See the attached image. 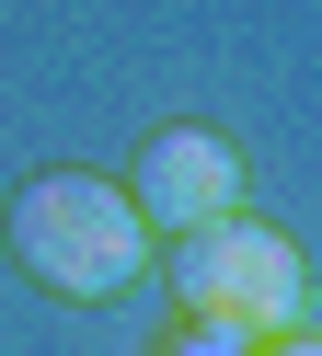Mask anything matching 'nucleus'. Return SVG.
Segmentation results:
<instances>
[{
	"label": "nucleus",
	"instance_id": "39448f33",
	"mask_svg": "<svg viewBox=\"0 0 322 356\" xmlns=\"http://www.w3.org/2000/svg\"><path fill=\"white\" fill-rule=\"evenodd\" d=\"M253 356H322V333H276V345H253Z\"/></svg>",
	"mask_w": 322,
	"mask_h": 356
},
{
	"label": "nucleus",
	"instance_id": "7ed1b4c3",
	"mask_svg": "<svg viewBox=\"0 0 322 356\" xmlns=\"http://www.w3.org/2000/svg\"><path fill=\"white\" fill-rule=\"evenodd\" d=\"M127 207L150 230H219V218H242V149L219 127H161V138H138Z\"/></svg>",
	"mask_w": 322,
	"mask_h": 356
},
{
	"label": "nucleus",
	"instance_id": "20e7f679",
	"mask_svg": "<svg viewBox=\"0 0 322 356\" xmlns=\"http://www.w3.org/2000/svg\"><path fill=\"white\" fill-rule=\"evenodd\" d=\"M173 356H253V345H230V333H184Z\"/></svg>",
	"mask_w": 322,
	"mask_h": 356
},
{
	"label": "nucleus",
	"instance_id": "f257e3e1",
	"mask_svg": "<svg viewBox=\"0 0 322 356\" xmlns=\"http://www.w3.org/2000/svg\"><path fill=\"white\" fill-rule=\"evenodd\" d=\"M12 264L35 287H58V299H115L150 264V218L104 172H35L12 195Z\"/></svg>",
	"mask_w": 322,
	"mask_h": 356
},
{
	"label": "nucleus",
	"instance_id": "f03ea898",
	"mask_svg": "<svg viewBox=\"0 0 322 356\" xmlns=\"http://www.w3.org/2000/svg\"><path fill=\"white\" fill-rule=\"evenodd\" d=\"M173 287H184V322H196V333L276 345V333H299L311 264H299V241H288V230H265V218H219V230H184Z\"/></svg>",
	"mask_w": 322,
	"mask_h": 356
}]
</instances>
